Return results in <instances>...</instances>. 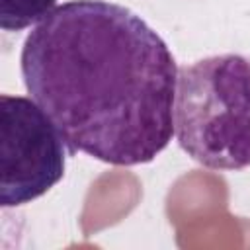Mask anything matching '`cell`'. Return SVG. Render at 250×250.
<instances>
[{
	"label": "cell",
	"instance_id": "6da1fadb",
	"mask_svg": "<svg viewBox=\"0 0 250 250\" xmlns=\"http://www.w3.org/2000/svg\"><path fill=\"white\" fill-rule=\"evenodd\" d=\"M20 68L68 154L137 166L152 162L174 137L180 68L166 41L127 6H57L27 33Z\"/></svg>",
	"mask_w": 250,
	"mask_h": 250
},
{
	"label": "cell",
	"instance_id": "7a4b0ae2",
	"mask_svg": "<svg viewBox=\"0 0 250 250\" xmlns=\"http://www.w3.org/2000/svg\"><path fill=\"white\" fill-rule=\"evenodd\" d=\"M174 137L205 168L250 166V57L213 55L178 70Z\"/></svg>",
	"mask_w": 250,
	"mask_h": 250
},
{
	"label": "cell",
	"instance_id": "3957f363",
	"mask_svg": "<svg viewBox=\"0 0 250 250\" xmlns=\"http://www.w3.org/2000/svg\"><path fill=\"white\" fill-rule=\"evenodd\" d=\"M66 145L49 115L25 96H0V203L20 207L64 176Z\"/></svg>",
	"mask_w": 250,
	"mask_h": 250
},
{
	"label": "cell",
	"instance_id": "277c9868",
	"mask_svg": "<svg viewBox=\"0 0 250 250\" xmlns=\"http://www.w3.org/2000/svg\"><path fill=\"white\" fill-rule=\"evenodd\" d=\"M57 8V0H0V27L21 31L43 21Z\"/></svg>",
	"mask_w": 250,
	"mask_h": 250
}]
</instances>
